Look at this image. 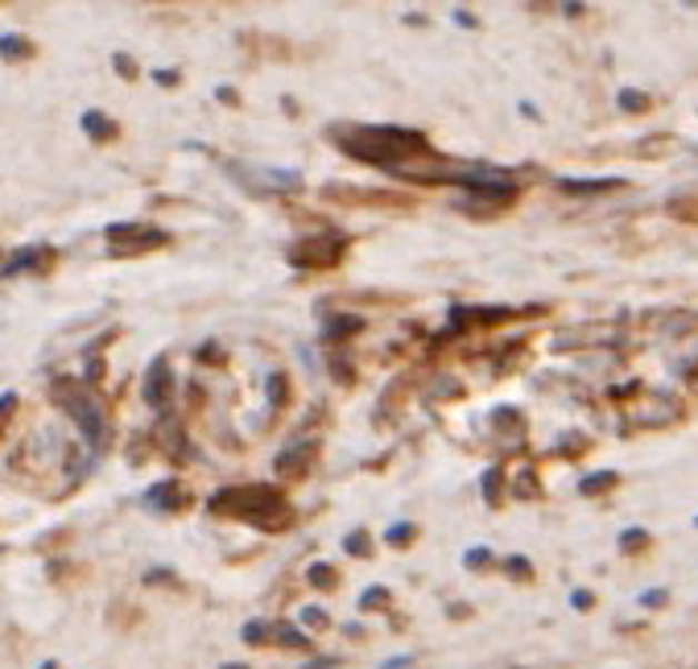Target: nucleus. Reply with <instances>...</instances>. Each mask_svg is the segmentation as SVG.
Returning a JSON list of instances; mask_svg holds the SVG:
<instances>
[{
	"label": "nucleus",
	"mask_w": 698,
	"mask_h": 669,
	"mask_svg": "<svg viewBox=\"0 0 698 669\" xmlns=\"http://www.w3.org/2000/svg\"><path fill=\"white\" fill-rule=\"evenodd\" d=\"M335 141L356 161L385 166V170L401 166L413 153H426V137L413 129H351V132H335Z\"/></svg>",
	"instance_id": "1"
},
{
	"label": "nucleus",
	"mask_w": 698,
	"mask_h": 669,
	"mask_svg": "<svg viewBox=\"0 0 698 669\" xmlns=\"http://www.w3.org/2000/svg\"><path fill=\"white\" fill-rule=\"evenodd\" d=\"M54 401H59L74 422H79L83 435L100 442L103 438V409H100V401L91 397L88 385H79V380H59V385H54Z\"/></svg>",
	"instance_id": "2"
},
{
	"label": "nucleus",
	"mask_w": 698,
	"mask_h": 669,
	"mask_svg": "<svg viewBox=\"0 0 698 669\" xmlns=\"http://www.w3.org/2000/svg\"><path fill=\"white\" fill-rule=\"evenodd\" d=\"M216 512H236V517H248V521H269L273 512H281V496L273 488H232L211 500Z\"/></svg>",
	"instance_id": "3"
},
{
	"label": "nucleus",
	"mask_w": 698,
	"mask_h": 669,
	"mask_svg": "<svg viewBox=\"0 0 698 669\" xmlns=\"http://www.w3.org/2000/svg\"><path fill=\"white\" fill-rule=\"evenodd\" d=\"M166 244V232L149 228V223H112L108 228V248L112 257H137V252H149V248Z\"/></svg>",
	"instance_id": "4"
},
{
	"label": "nucleus",
	"mask_w": 698,
	"mask_h": 669,
	"mask_svg": "<svg viewBox=\"0 0 698 669\" xmlns=\"http://www.w3.org/2000/svg\"><path fill=\"white\" fill-rule=\"evenodd\" d=\"M451 182L467 187L471 199H488V203H496V207L512 203V194H517V187H512L509 178L488 174V170H463V174H451Z\"/></svg>",
	"instance_id": "5"
},
{
	"label": "nucleus",
	"mask_w": 698,
	"mask_h": 669,
	"mask_svg": "<svg viewBox=\"0 0 698 669\" xmlns=\"http://www.w3.org/2000/svg\"><path fill=\"white\" fill-rule=\"evenodd\" d=\"M343 257V240L339 236H310V240H302V244L293 248V261L298 264H335Z\"/></svg>",
	"instance_id": "6"
},
{
	"label": "nucleus",
	"mask_w": 698,
	"mask_h": 669,
	"mask_svg": "<svg viewBox=\"0 0 698 669\" xmlns=\"http://www.w3.org/2000/svg\"><path fill=\"white\" fill-rule=\"evenodd\" d=\"M170 393H174V372H170L166 360H153L146 372V401L161 409L166 401H170Z\"/></svg>",
	"instance_id": "7"
},
{
	"label": "nucleus",
	"mask_w": 698,
	"mask_h": 669,
	"mask_svg": "<svg viewBox=\"0 0 698 669\" xmlns=\"http://www.w3.org/2000/svg\"><path fill=\"white\" fill-rule=\"evenodd\" d=\"M558 187L567 194H604V190H620L625 178H562Z\"/></svg>",
	"instance_id": "8"
},
{
	"label": "nucleus",
	"mask_w": 698,
	"mask_h": 669,
	"mask_svg": "<svg viewBox=\"0 0 698 669\" xmlns=\"http://www.w3.org/2000/svg\"><path fill=\"white\" fill-rule=\"evenodd\" d=\"M83 129H88L91 137H100V141H108V137L117 132V124H112L108 117H100V112H88V117H83Z\"/></svg>",
	"instance_id": "9"
},
{
	"label": "nucleus",
	"mask_w": 698,
	"mask_h": 669,
	"mask_svg": "<svg viewBox=\"0 0 698 669\" xmlns=\"http://www.w3.org/2000/svg\"><path fill=\"white\" fill-rule=\"evenodd\" d=\"M178 483H161V488H153V496H149V505H158V509H174L178 505Z\"/></svg>",
	"instance_id": "10"
},
{
	"label": "nucleus",
	"mask_w": 698,
	"mask_h": 669,
	"mask_svg": "<svg viewBox=\"0 0 698 669\" xmlns=\"http://www.w3.org/2000/svg\"><path fill=\"white\" fill-rule=\"evenodd\" d=\"M0 54H4V59H26V54H30V42H21V38H0Z\"/></svg>",
	"instance_id": "11"
},
{
	"label": "nucleus",
	"mask_w": 698,
	"mask_h": 669,
	"mask_svg": "<svg viewBox=\"0 0 698 669\" xmlns=\"http://www.w3.org/2000/svg\"><path fill=\"white\" fill-rule=\"evenodd\" d=\"M611 483H616V476H611V471H596V476H587V480L579 483V492H596V488H611Z\"/></svg>",
	"instance_id": "12"
},
{
	"label": "nucleus",
	"mask_w": 698,
	"mask_h": 669,
	"mask_svg": "<svg viewBox=\"0 0 698 669\" xmlns=\"http://www.w3.org/2000/svg\"><path fill=\"white\" fill-rule=\"evenodd\" d=\"M302 455H310V447H293V451L281 455V471H302V467H306Z\"/></svg>",
	"instance_id": "13"
},
{
	"label": "nucleus",
	"mask_w": 698,
	"mask_h": 669,
	"mask_svg": "<svg viewBox=\"0 0 698 669\" xmlns=\"http://www.w3.org/2000/svg\"><path fill=\"white\" fill-rule=\"evenodd\" d=\"M269 637H273V632H269V625H265V620H252V625L245 628L248 645H261V640H269Z\"/></svg>",
	"instance_id": "14"
},
{
	"label": "nucleus",
	"mask_w": 698,
	"mask_h": 669,
	"mask_svg": "<svg viewBox=\"0 0 698 669\" xmlns=\"http://www.w3.org/2000/svg\"><path fill=\"white\" fill-rule=\"evenodd\" d=\"M351 331H360V319H335L327 339H339V334H351Z\"/></svg>",
	"instance_id": "15"
},
{
	"label": "nucleus",
	"mask_w": 698,
	"mask_h": 669,
	"mask_svg": "<svg viewBox=\"0 0 698 669\" xmlns=\"http://www.w3.org/2000/svg\"><path fill=\"white\" fill-rule=\"evenodd\" d=\"M310 582H315V587H331L335 570L331 567H310Z\"/></svg>",
	"instance_id": "16"
},
{
	"label": "nucleus",
	"mask_w": 698,
	"mask_h": 669,
	"mask_svg": "<svg viewBox=\"0 0 698 669\" xmlns=\"http://www.w3.org/2000/svg\"><path fill=\"white\" fill-rule=\"evenodd\" d=\"M380 603H389V596H385V587H372L365 599H360V608H380Z\"/></svg>",
	"instance_id": "17"
},
{
	"label": "nucleus",
	"mask_w": 698,
	"mask_h": 669,
	"mask_svg": "<svg viewBox=\"0 0 698 669\" xmlns=\"http://www.w3.org/2000/svg\"><path fill=\"white\" fill-rule=\"evenodd\" d=\"M302 620H306V625L322 628V625H327V611H322V608H306V611H302Z\"/></svg>",
	"instance_id": "18"
},
{
	"label": "nucleus",
	"mask_w": 698,
	"mask_h": 669,
	"mask_svg": "<svg viewBox=\"0 0 698 669\" xmlns=\"http://www.w3.org/2000/svg\"><path fill=\"white\" fill-rule=\"evenodd\" d=\"M277 640H281V645H298V649L306 645V637H302V632H293V628H281V632H277Z\"/></svg>",
	"instance_id": "19"
},
{
	"label": "nucleus",
	"mask_w": 698,
	"mask_h": 669,
	"mask_svg": "<svg viewBox=\"0 0 698 669\" xmlns=\"http://www.w3.org/2000/svg\"><path fill=\"white\" fill-rule=\"evenodd\" d=\"M33 257H38V252H17V257H13V264H9L4 273H17V269H26V264H33Z\"/></svg>",
	"instance_id": "20"
},
{
	"label": "nucleus",
	"mask_w": 698,
	"mask_h": 669,
	"mask_svg": "<svg viewBox=\"0 0 698 669\" xmlns=\"http://www.w3.org/2000/svg\"><path fill=\"white\" fill-rule=\"evenodd\" d=\"M413 538V529H409V525H397V529H389V541H393V546H401V541H409Z\"/></svg>",
	"instance_id": "21"
},
{
	"label": "nucleus",
	"mask_w": 698,
	"mask_h": 669,
	"mask_svg": "<svg viewBox=\"0 0 698 669\" xmlns=\"http://www.w3.org/2000/svg\"><path fill=\"white\" fill-rule=\"evenodd\" d=\"M640 603H645V608H661V603H666V591L657 587V591H649V596H640Z\"/></svg>",
	"instance_id": "22"
},
{
	"label": "nucleus",
	"mask_w": 698,
	"mask_h": 669,
	"mask_svg": "<svg viewBox=\"0 0 698 669\" xmlns=\"http://www.w3.org/2000/svg\"><path fill=\"white\" fill-rule=\"evenodd\" d=\"M365 550H368L365 533H351V538H348V553H365Z\"/></svg>",
	"instance_id": "23"
},
{
	"label": "nucleus",
	"mask_w": 698,
	"mask_h": 669,
	"mask_svg": "<svg viewBox=\"0 0 698 669\" xmlns=\"http://www.w3.org/2000/svg\"><path fill=\"white\" fill-rule=\"evenodd\" d=\"M13 406H17V397H13V393L0 397V426H4V418H9V413H13Z\"/></svg>",
	"instance_id": "24"
},
{
	"label": "nucleus",
	"mask_w": 698,
	"mask_h": 669,
	"mask_svg": "<svg viewBox=\"0 0 698 669\" xmlns=\"http://www.w3.org/2000/svg\"><path fill=\"white\" fill-rule=\"evenodd\" d=\"M509 570L517 575V579H525V575H529V562H525L521 553H517V558H509Z\"/></svg>",
	"instance_id": "25"
},
{
	"label": "nucleus",
	"mask_w": 698,
	"mask_h": 669,
	"mask_svg": "<svg viewBox=\"0 0 698 669\" xmlns=\"http://www.w3.org/2000/svg\"><path fill=\"white\" fill-rule=\"evenodd\" d=\"M488 562V550H467V567H483Z\"/></svg>",
	"instance_id": "26"
},
{
	"label": "nucleus",
	"mask_w": 698,
	"mask_h": 669,
	"mask_svg": "<svg viewBox=\"0 0 698 669\" xmlns=\"http://www.w3.org/2000/svg\"><path fill=\"white\" fill-rule=\"evenodd\" d=\"M625 108H645V96H640V91H625Z\"/></svg>",
	"instance_id": "27"
},
{
	"label": "nucleus",
	"mask_w": 698,
	"mask_h": 669,
	"mask_svg": "<svg viewBox=\"0 0 698 669\" xmlns=\"http://www.w3.org/2000/svg\"><path fill=\"white\" fill-rule=\"evenodd\" d=\"M620 546H625V550H628V546H645V533H625V538H620Z\"/></svg>",
	"instance_id": "28"
},
{
	"label": "nucleus",
	"mask_w": 698,
	"mask_h": 669,
	"mask_svg": "<svg viewBox=\"0 0 698 669\" xmlns=\"http://www.w3.org/2000/svg\"><path fill=\"white\" fill-rule=\"evenodd\" d=\"M38 669H59V666H54V661H46V666H38Z\"/></svg>",
	"instance_id": "29"
},
{
	"label": "nucleus",
	"mask_w": 698,
	"mask_h": 669,
	"mask_svg": "<svg viewBox=\"0 0 698 669\" xmlns=\"http://www.w3.org/2000/svg\"><path fill=\"white\" fill-rule=\"evenodd\" d=\"M223 669H248V666H223Z\"/></svg>",
	"instance_id": "30"
}]
</instances>
